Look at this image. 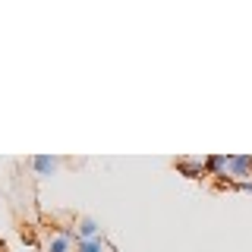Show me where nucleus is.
<instances>
[{"instance_id":"f257e3e1","label":"nucleus","mask_w":252,"mask_h":252,"mask_svg":"<svg viewBox=\"0 0 252 252\" xmlns=\"http://www.w3.org/2000/svg\"><path fill=\"white\" fill-rule=\"evenodd\" d=\"M252 180V155H227V186Z\"/></svg>"},{"instance_id":"f03ea898","label":"nucleus","mask_w":252,"mask_h":252,"mask_svg":"<svg viewBox=\"0 0 252 252\" xmlns=\"http://www.w3.org/2000/svg\"><path fill=\"white\" fill-rule=\"evenodd\" d=\"M73 249H76V230L73 227H63V230L54 233L44 246V252H73Z\"/></svg>"},{"instance_id":"7ed1b4c3","label":"nucleus","mask_w":252,"mask_h":252,"mask_svg":"<svg viewBox=\"0 0 252 252\" xmlns=\"http://www.w3.org/2000/svg\"><path fill=\"white\" fill-rule=\"evenodd\" d=\"M173 167L183 173L186 180H202V177H208V173H205V158H177V161H173Z\"/></svg>"},{"instance_id":"20e7f679","label":"nucleus","mask_w":252,"mask_h":252,"mask_svg":"<svg viewBox=\"0 0 252 252\" xmlns=\"http://www.w3.org/2000/svg\"><path fill=\"white\" fill-rule=\"evenodd\" d=\"M29 167L35 170V177L44 180V177H51V173L60 167V158H54V155H38V158H32V161H29Z\"/></svg>"},{"instance_id":"39448f33","label":"nucleus","mask_w":252,"mask_h":252,"mask_svg":"<svg viewBox=\"0 0 252 252\" xmlns=\"http://www.w3.org/2000/svg\"><path fill=\"white\" fill-rule=\"evenodd\" d=\"M94 236H101V224L94 218H82L76 224V240H94Z\"/></svg>"},{"instance_id":"423d86ee","label":"nucleus","mask_w":252,"mask_h":252,"mask_svg":"<svg viewBox=\"0 0 252 252\" xmlns=\"http://www.w3.org/2000/svg\"><path fill=\"white\" fill-rule=\"evenodd\" d=\"M76 252H110L104 233L94 236V240H76Z\"/></svg>"}]
</instances>
